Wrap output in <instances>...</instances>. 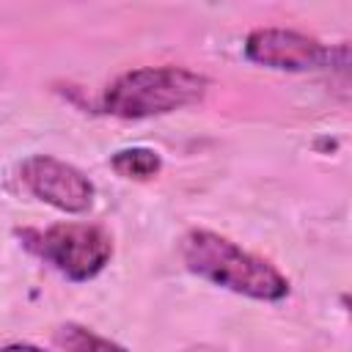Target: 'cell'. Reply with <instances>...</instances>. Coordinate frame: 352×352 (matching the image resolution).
<instances>
[{
    "label": "cell",
    "instance_id": "cell-6",
    "mask_svg": "<svg viewBox=\"0 0 352 352\" xmlns=\"http://www.w3.org/2000/svg\"><path fill=\"white\" fill-rule=\"evenodd\" d=\"M110 168L121 176V179H135V182H146L154 179L162 170V157L154 148L146 146H132V148H121L110 157Z\"/></svg>",
    "mask_w": 352,
    "mask_h": 352
},
{
    "label": "cell",
    "instance_id": "cell-7",
    "mask_svg": "<svg viewBox=\"0 0 352 352\" xmlns=\"http://www.w3.org/2000/svg\"><path fill=\"white\" fill-rule=\"evenodd\" d=\"M55 344L63 352H126L121 344L77 324V322H66L55 330Z\"/></svg>",
    "mask_w": 352,
    "mask_h": 352
},
{
    "label": "cell",
    "instance_id": "cell-8",
    "mask_svg": "<svg viewBox=\"0 0 352 352\" xmlns=\"http://www.w3.org/2000/svg\"><path fill=\"white\" fill-rule=\"evenodd\" d=\"M0 352H44V349L33 344H8V346H0Z\"/></svg>",
    "mask_w": 352,
    "mask_h": 352
},
{
    "label": "cell",
    "instance_id": "cell-1",
    "mask_svg": "<svg viewBox=\"0 0 352 352\" xmlns=\"http://www.w3.org/2000/svg\"><path fill=\"white\" fill-rule=\"evenodd\" d=\"M179 253L192 275L214 286H223L234 294L264 302H278L289 294V278L278 267H272L261 256L242 250L236 242L214 231L206 228L187 231L182 236Z\"/></svg>",
    "mask_w": 352,
    "mask_h": 352
},
{
    "label": "cell",
    "instance_id": "cell-5",
    "mask_svg": "<svg viewBox=\"0 0 352 352\" xmlns=\"http://www.w3.org/2000/svg\"><path fill=\"white\" fill-rule=\"evenodd\" d=\"M333 50L319 38L289 28H256L245 38V58L280 72H314L330 66Z\"/></svg>",
    "mask_w": 352,
    "mask_h": 352
},
{
    "label": "cell",
    "instance_id": "cell-2",
    "mask_svg": "<svg viewBox=\"0 0 352 352\" xmlns=\"http://www.w3.org/2000/svg\"><path fill=\"white\" fill-rule=\"evenodd\" d=\"M209 80L184 66H140L118 74L102 94L99 107L107 116L138 121L165 116L201 102Z\"/></svg>",
    "mask_w": 352,
    "mask_h": 352
},
{
    "label": "cell",
    "instance_id": "cell-3",
    "mask_svg": "<svg viewBox=\"0 0 352 352\" xmlns=\"http://www.w3.org/2000/svg\"><path fill=\"white\" fill-rule=\"evenodd\" d=\"M22 239L36 256L77 283L96 278L113 258V236L94 223H55L44 231H25Z\"/></svg>",
    "mask_w": 352,
    "mask_h": 352
},
{
    "label": "cell",
    "instance_id": "cell-4",
    "mask_svg": "<svg viewBox=\"0 0 352 352\" xmlns=\"http://www.w3.org/2000/svg\"><path fill=\"white\" fill-rule=\"evenodd\" d=\"M22 184L44 204L66 212V214H82L94 204V182L74 165L50 157V154H33L19 165Z\"/></svg>",
    "mask_w": 352,
    "mask_h": 352
}]
</instances>
